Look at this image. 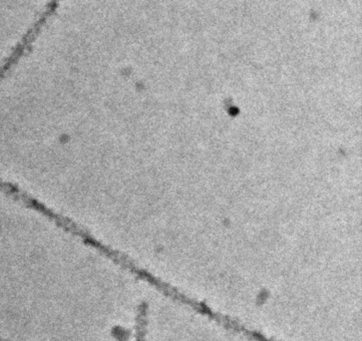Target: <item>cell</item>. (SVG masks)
I'll return each instance as SVG.
<instances>
[{
  "label": "cell",
  "instance_id": "6da1fadb",
  "mask_svg": "<svg viewBox=\"0 0 362 341\" xmlns=\"http://www.w3.org/2000/svg\"><path fill=\"white\" fill-rule=\"evenodd\" d=\"M143 281L147 282L148 284L154 287L158 291L163 292L165 296H169L170 299H174V301H178L180 304H185V306L194 309L197 313L203 314L206 318L212 319V320L217 323L218 325L223 326L226 330L233 331V333H238V335H244L245 337L254 341H279L274 340V338H269L268 336L259 333V331L250 330V328L240 323L237 319L213 311L208 304L186 296L183 292L177 289L176 287L170 286L169 284L158 279V277L149 272H146L144 277H143Z\"/></svg>",
  "mask_w": 362,
  "mask_h": 341
}]
</instances>
